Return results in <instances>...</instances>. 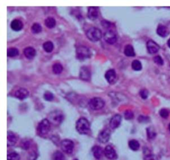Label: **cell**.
Wrapping results in <instances>:
<instances>
[{"label": "cell", "mask_w": 170, "mask_h": 160, "mask_svg": "<svg viewBox=\"0 0 170 160\" xmlns=\"http://www.w3.org/2000/svg\"><path fill=\"white\" fill-rule=\"evenodd\" d=\"M76 129L78 133L81 134H87L90 130V124L88 121L84 118H81L77 122Z\"/></svg>", "instance_id": "6da1fadb"}, {"label": "cell", "mask_w": 170, "mask_h": 160, "mask_svg": "<svg viewBox=\"0 0 170 160\" xmlns=\"http://www.w3.org/2000/svg\"><path fill=\"white\" fill-rule=\"evenodd\" d=\"M77 58L80 60H86L91 57V52L90 49L85 46H79L77 47Z\"/></svg>", "instance_id": "7a4b0ae2"}, {"label": "cell", "mask_w": 170, "mask_h": 160, "mask_svg": "<svg viewBox=\"0 0 170 160\" xmlns=\"http://www.w3.org/2000/svg\"><path fill=\"white\" fill-rule=\"evenodd\" d=\"M86 35L89 40L96 42L99 41L102 37V31L96 27H91L86 33Z\"/></svg>", "instance_id": "3957f363"}, {"label": "cell", "mask_w": 170, "mask_h": 160, "mask_svg": "<svg viewBox=\"0 0 170 160\" xmlns=\"http://www.w3.org/2000/svg\"><path fill=\"white\" fill-rule=\"evenodd\" d=\"M104 38L105 41L109 44H110V45L115 43L117 40V35L115 29L111 27L110 29H106L104 33Z\"/></svg>", "instance_id": "277c9868"}, {"label": "cell", "mask_w": 170, "mask_h": 160, "mask_svg": "<svg viewBox=\"0 0 170 160\" xmlns=\"http://www.w3.org/2000/svg\"><path fill=\"white\" fill-rule=\"evenodd\" d=\"M48 120L50 122L55 126L59 125L63 120V115L59 111H54L50 113L49 115Z\"/></svg>", "instance_id": "5b68a950"}, {"label": "cell", "mask_w": 170, "mask_h": 160, "mask_svg": "<svg viewBox=\"0 0 170 160\" xmlns=\"http://www.w3.org/2000/svg\"><path fill=\"white\" fill-rule=\"evenodd\" d=\"M104 101L101 98L95 97L89 101L88 105L92 110H98L104 106Z\"/></svg>", "instance_id": "8992f818"}, {"label": "cell", "mask_w": 170, "mask_h": 160, "mask_svg": "<svg viewBox=\"0 0 170 160\" xmlns=\"http://www.w3.org/2000/svg\"><path fill=\"white\" fill-rule=\"evenodd\" d=\"M50 128V123L48 119H44L39 124L37 130L41 136L46 135L49 133Z\"/></svg>", "instance_id": "52a82bcc"}, {"label": "cell", "mask_w": 170, "mask_h": 160, "mask_svg": "<svg viewBox=\"0 0 170 160\" xmlns=\"http://www.w3.org/2000/svg\"><path fill=\"white\" fill-rule=\"evenodd\" d=\"M61 147L65 153H71L74 149V143L70 140H64L61 143Z\"/></svg>", "instance_id": "ba28073f"}, {"label": "cell", "mask_w": 170, "mask_h": 160, "mask_svg": "<svg viewBox=\"0 0 170 160\" xmlns=\"http://www.w3.org/2000/svg\"><path fill=\"white\" fill-rule=\"evenodd\" d=\"M79 77L84 81H89L91 79V73L87 67H82L79 72Z\"/></svg>", "instance_id": "9c48e42d"}, {"label": "cell", "mask_w": 170, "mask_h": 160, "mask_svg": "<svg viewBox=\"0 0 170 160\" xmlns=\"http://www.w3.org/2000/svg\"><path fill=\"white\" fill-rule=\"evenodd\" d=\"M105 79L109 84H114L117 80V75L114 69H110L105 74Z\"/></svg>", "instance_id": "30bf717a"}, {"label": "cell", "mask_w": 170, "mask_h": 160, "mask_svg": "<svg viewBox=\"0 0 170 160\" xmlns=\"http://www.w3.org/2000/svg\"><path fill=\"white\" fill-rule=\"evenodd\" d=\"M104 154L106 157L110 160H114L117 158V154L114 149L110 146H107L104 149Z\"/></svg>", "instance_id": "8fae6325"}, {"label": "cell", "mask_w": 170, "mask_h": 160, "mask_svg": "<svg viewBox=\"0 0 170 160\" xmlns=\"http://www.w3.org/2000/svg\"><path fill=\"white\" fill-rule=\"evenodd\" d=\"M122 120V116L120 114H116L113 116L110 122V126L112 129H116L120 126Z\"/></svg>", "instance_id": "7c38bea8"}, {"label": "cell", "mask_w": 170, "mask_h": 160, "mask_svg": "<svg viewBox=\"0 0 170 160\" xmlns=\"http://www.w3.org/2000/svg\"><path fill=\"white\" fill-rule=\"evenodd\" d=\"M110 131L109 130H104L98 134V139L100 142L105 143L109 142L110 139Z\"/></svg>", "instance_id": "4fadbf2b"}, {"label": "cell", "mask_w": 170, "mask_h": 160, "mask_svg": "<svg viewBox=\"0 0 170 160\" xmlns=\"http://www.w3.org/2000/svg\"><path fill=\"white\" fill-rule=\"evenodd\" d=\"M147 49L150 54L156 53L160 49V47L152 40H150L147 43Z\"/></svg>", "instance_id": "5bb4252c"}, {"label": "cell", "mask_w": 170, "mask_h": 160, "mask_svg": "<svg viewBox=\"0 0 170 160\" xmlns=\"http://www.w3.org/2000/svg\"><path fill=\"white\" fill-rule=\"evenodd\" d=\"M88 18L91 20H95L98 18V8L96 7H90L88 8Z\"/></svg>", "instance_id": "9a60e30c"}, {"label": "cell", "mask_w": 170, "mask_h": 160, "mask_svg": "<svg viewBox=\"0 0 170 160\" xmlns=\"http://www.w3.org/2000/svg\"><path fill=\"white\" fill-rule=\"evenodd\" d=\"M18 140V137L13 132H8V146H13Z\"/></svg>", "instance_id": "2e32d148"}, {"label": "cell", "mask_w": 170, "mask_h": 160, "mask_svg": "<svg viewBox=\"0 0 170 160\" xmlns=\"http://www.w3.org/2000/svg\"><path fill=\"white\" fill-rule=\"evenodd\" d=\"M29 91L25 89H24V88H21V89H19L15 92V96L17 98L20 99V100H24V99L29 96Z\"/></svg>", "instance_id": "e0dca14e"}, {"label": "cell", "mask_w": 170, "mask_h": 160, "mask_svg": "<svg viewBox=\"0 0 170 160\" xmlns=\"http://www.w3.org/2000/svg\"><path fill=\"white\" fill-rule=\"evenodd\" d=\"M10 27L13 31H19L23 29V27H24V24H23L21 21L19 19H14L11 21Z\"/></svg>", "instance_id": "ac0fdd59"}, {"label": "cell", "mask_w": 170, "mask_h": 160, "mask_svg": "<svg viewBox=\"0 0 170 160\" xmlns=\"http://www.w3.org/2000/svg\"><path fill=\"white\" fill-rule=\"evenodd\" d=\"M24 53L25 54V56L27 59H33L34 57H35V54H36V51L35 49L31 47H26L24 51Z\"/></svg>", "instance_id": "d6986e66"}, {"label": "cell", "mask_w": 170, "mask_h": 160, "mask_svg": "<svg viewBox=\"0 0 170 160\" xmlns=\"http://www.w3.org/2000/svg\"><path fill=\"white\" fill-rule=\"evenodd\" d=\"M157 34L159 35L161 37H165L169 34V31L168 29H167V27L164 25H160L158 26L157 29Z\"/></svg>", "instance_id": "ffe728a7"}, {"label": "cell", "mask_w": 170, "mask_h": 160, "mask_svg": "<svg viewBox=\"0 0 170 160\" xmlns=\"http://www.w3.org/2000/svg\"><path fill=\"white\" fill-rule=\"evenodd\" d=\"M124 54H125V55L127 57H134L135 53L134 47L130 45H126L125 48H124Z\"/></svg>", "instance_id": "44dd1931"}, {"label": "cell", "mask_w": 170, "mask_h": 160, "mask_svg": "<svg viewBox=\"0 0 170 160\" xmlns=\"http://www.w3.org/2000/svg\"><path fill=\"white\" fill-rule=\"evenodd\" d=\"M93 153L94 157L99 159L103 156V149L99 146H94L93 148Z\"/></svg>", "instance_id": "7402d4cb"}, {"label": "cell", "mask_w": 170, "mask_h": 160, "mask_svg": "<svg viewBox=\"0 0 170 160\" xmlns=\"http://www.w3.org/2000/svg\"><path fill=\"white\" fill-rule=\"evenodd\" d=\"M43 48L45 52H47V53L52 52L54 49L53 43L51 41L45 42L43 45Z\"/></svg>", "instance_id": "603a6c76"}, {"label": "cell", "mask_w": 170, "mask_h": 160, "mask_svg": "<svg viewBox=\"0 0 170 160\" xmlns=\"http://www.w3.org/2000/svg\"><path fill=\"white\" fill-rule=\"evenodd\" d=\"M45 25L47 28L52 29L56 25V21L53 18H47L45 21Z\"/></svg>", "instance_id": "cb8c5ba5"}, {"label": "cell", "mask_w": 170, "mask_h": 160, "mask_svg": "<svg viewBox=\"0 0 170 160\" xmlns=\"http://www.w3.org/2000/svg\"><path fill=\"white\" fill-rule=\"evenodd\" d=\"M128 146L130 148L134 151H137L140 148V143L137 140H130L128 143Z\"/></svg>", "instance_id": "d4e9b609"}, {"label": "cell", "mask_w": 170, "mask_h": 160, "mask_svg": "<svg viewBox=\"0 0 170 160\" xmlns=\"http://www.w3.org/2000/svg\"><path fill=\"white\" fill-rule=\"evenodd\" d=\"M63 66L60 63H55L53 66V72L56 75L61 74L62 72H63Z\"/></svg>", "instance_id": "484cf974"}, {"label": "cell", "mask_w": 170, "mask_h": 160, "mask_svg": "<svg viewBox=\"0 0 170 160\" xmlns=\"http://www.w3.org/2000/svg\"><path fill=\"white\" fill-rule=\"evenodd\" d=\"M19 54V51L18 49L11 47L8 49V56L9 57H14Z\"/></svg>", "instance_id": "4316f807"}, {"label": "cell", "mask_w": 170, "mask_h": 160, "mask_svg": "<svg viewBox=\"0 0 170 160\" xmlns=\"http://www.w3.org/2000/svg\"><path fill=\"white\" fill-rule=\"evenodd\" d=\"M42 31V27L39 23H34L31 27V31L34 34H38Z\"/></svg>", "instance_id": "83f0119b"}, {"label": "cell", "mask_w": 170, "mask_h": 160, "mask_svg": "<svg viewBox=\"0 0 170 160\" xmlns=\"http://www.w3.org/2000/svg\"><path fill=\"white\" fill-rule=\"evenodd\" d=\"M132 68L133 70L139 71L141 70V68H142V66H141V63L140 61L138 60H134V61L132 63Z\"/></svg>", "instance_id": "f1b7e54d"}, {"label": "cell", "mask_w": 170, "mask_h": 160, "mask_svg": "<svg viewBox=\"0 0 170 160\" xmlns=\"http://www.w3.org/2000/svg\"><path fill=\"white\" fill-rule=\"evenodd\" d=\"M8 160H19V155L16 152H11L9 153L7 157Z\"/></svg>", "instance_id": "f546056e"}, {"label": "cell", "mask_w": 170, "mask_h": 160, "mask_svg": "<svg viewBox=\"0 0 170 160\" xmlns=\"http://www.w3.org/2000/svg\"><path fill=\"white\" fill-rule=\"evenodd\" d=\"M43 98H44V99L45 101H51L53 100L54 95H53V94L51 93L50 92L47 91V92H45L44 95H43Z\"/></svg>", "instance_id": "4dcf8cb0"}, {"label": "cell", "mask_w": 170, "mask_h": 160, "mask_svg": "<svg viewBox=\"0 0 170 160\" xmlns=\"http://www.w3.org/2000/svg\"><path fill=\"white\" fill-rule=\"evenodd\" d=\"M53 160H65V157L63 153L60 152H56L53 154Z\"/></svg>", "instance_id": "1f68e13d"}, {"label": "cell", "mask_w": 170, "mask_h": 160, "mask_svg": "<svg viewBox=\"0 0 170 160\" xmlns=\"http://www.w3.org/2000/svg\"><path fill=\"white\" fill-rule=\"evenodd\" d=\"M147 134H148V138H150V139L154 138L156 136L155 131L153 130L151 128H148V129H147Z\"/></svg>", "instance_id": "d6a6232c"}, {"label": "cell", "mask_w": 170, "mask_h": 160, "mask_svg": "<svg viewBox=\"0 0 170 160\" xmlns=\"http://www.w3.org/2000/svg\"><path fill=\"white\" fill-rule=\"evenodd\" d=\"M124 117L126 120H132L134 118V113L131 110H127L124 113Z\"/></svg>", "instance_id": "836d02e7"}, {"label": "cell", "mask_w": 170, "mask_h": 160, "mask_svg": "<svg viewBox=\"0 0 170 160\" xmlns=\"http://www.w3.org/2000/svg\"><path fill=\"white\" fill-rule=\"evenodd\" d=\"M160 115L163 118H167L169 116V112L166 109H162L160 111Z\"/></svg>", "instance_id": "e575fe53"}, {"label": "cell", "mask_w": 170, "mask_h": 160, "mask_svg": "<svg viewBox=\"0 0 170 160\" xmlns=\"http://www.w3.org/2000/svg\"><path fill=\"white\" fill-rule=\"evenodd\" d=\"M154 61L155 63L159 65H163V60L160 56L155 57L154 58Z\"/></svg>", "instance_id": "d590c367"}, {"label": "cell", "mask_w": 170, "mask_h": 160, "mask_svg": "<svg viewBox=\"0 0 170 160\" xmlns=\"http://www.w3.org/2000/svg\"><path fill=\"white\" fill-rule=\"evenodd\" d=\"M148 91L146 90V89H143L141 90L140 92V95L141 96V97L143 99H146L148 96Z\"/></svg>", "instance_id": "8d00e7d4"}, {"label": "cell", "mask_w": 170, "mask_h": 160, "mask_svg": "<svg viewBox=\"0 0 170 160\" xmlns=\"http://www.w3.org/2000/svg\"><path fill=\"white\" fill-rule=\"evenodd\" d=\"M22 148H24V150H27V149H29V146H30V143L29 142L27 141V140H25L23 142H21V144Z\"/></svg>", "instance_id": "74e56055"}, {"label": "cell", "mask_w": 170, "mask_h": 160, "mask_svg": "<svg viewBox=\"0 0 170 160\" xmlns=\"http://www.w3.org/2000/svg\"><path fill=\"white\" fill-rule=\"evenodd\" d=\"M146 160H157L156 158L151 155H148V156L146 157Z\"/></svg>", "instance_id": "f35d334b"}, {"label": "cell", "mask_w": 170, "mask_h": 160, "mask_svg": "<svg viewBox=\"0 0 170 160\" xmlns=\"http://www.w3.org/2000/svg\"><path fill=\"white\" fill-rule=\"evenodd\" d=\"M167 45H168L169 47L170 48V39H169L168 40V41H167Z\"/></svg>", "instance_id": "ab89813d"}, {"label": "cell", "mask_w": 170, "mask_h": 160, "mask_svg": "<svg viewBox=\"0 0 170 160\" xmlns=\"http://www.w3.org/2000/svg\"><path fill=\"white\" fill-rule=\"evenodd\" d=\"M169 131H170V124H169Z\"/></svg>", "instance_id": "60d3db41"}, {"label": "cell", "mask_w": 170, "mask_h": 160, "mask_svg": "<svg viewBox=\"0 0 170 160\" xmlns=\"http://www.w3.org/2000/svg\"><path fill=\"white\" fill-rule=\"evenodd\" d=\"M74 160H78V159H74Z\"/></svg>", "instance_id": "b9f144b4"}]
</instances>
